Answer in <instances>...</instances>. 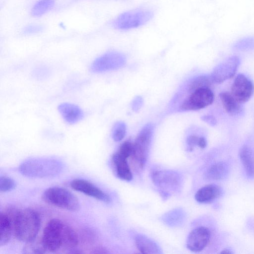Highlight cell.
Returning a JSON list of instances; mask_svg holds the SVG:
<instances>
[{"label":"cell","instance_id":"obj_6","mask_svg":"<svg viewBox=\"0 0 254 254\" xmlns=\"http://www.w3.org/2000/svg\"><path fill=\"white\" fill-rule=\"evenodd\" d=\"M214 99L213 92L210 87L198 88L191 92L179 109L182 111L199 110L211 105Z\"/></svg>","mask_w":254,"mask_h":254},{"label":"cell","instance_id":"obj_23","mask_svg":"<svg viewBox=\"0 0 254 254\" xmlns=\"http://www.w3.org/2000/svg\"><path fill=\"white\" fill-rule=\"evenodd\" d=\"M47 251L42 239L38 240L36 238L26 242L23 250V253L29 254H43Z\"/></svg>","mask_w":254,"mask_h":254},{"label":"cell","instance_id":"obj_1","mask_svg":"<svg viewBox=\"0 0 254 254\" xmlns=\"http://www.w3.org/2000/svg\"><path fill=\"white\" fill-rule=\"evenodd\" d=\"M40 226V217L33 209L21 210L14 216V233L17 239L22 242L26 243L36 238Z\"/></svg>","mask_w":254,"mask_h":254},{"label":"cell","instance_id":"obj_13","mask_svg":"<svg viewBox=\"0 0 254 254\" xmlns=\"http://www.w3.org/2000/svg\"><path fill=\"white\" fill-rule=\"evenodd\" d=\"M154 184L169 189H177L181 184V177L177 172L170 170H157L151 174Z\"/></svg>","mask_w":254,"mask_h":254},{"label":"cell","instance_id":"obj_20","mask_svg":"<svg viewBox=\"0 0 254 254\" xmlns=\"http://www.w3.org/2000/svg\"><path fill=\"white\" fill-rule=\"evenodd\" d=\"M12 232L11 219L6 213L0 215V246L5 245L9 241Z\"/></svg>","mask_w":254,"mask_h":254},{"label":"cell","instance_id":"obj_27","mask_svg":"<svg viewBox=\"0 0 254 254\" xmlns=\"http://www.w3.org/2000/svg\"><path fill=\"white\" fill-rule=\"evenodd\" d=\"M15 187L14 181L6 176H1L0 178V191L4 192L13 190Z\"/></svg>","mask_w":254,"mask_h":254},{"label":"cell","instance_id":"obj_30","mask_svg":"<svg viewBox=\"0 0 254 254\" xmlns=\"http://www.w3.org/2000/svg\"><path fill=\"white\" fill-rule=\"evenodd\" d=\"M199 137L196 135H190L188 137L186 142L189 151H192L194 147L197 146Z\"/></svg>","mask_w":254,"mask_h":254},{"label":"cell","instance_id":"obj_4","mask_svg":"<svg viewBox=\"0 0 254 254\" xmlns=\"http://www.w3.org/2000/svg\"><path fill=\"white\" fill-rule=\"evenodd\" d=\"M153 15V12L149 9H132L120 14L114 20L112 25L119 30H128L144 25L152 18Z\"/></svg>","mask_w":254,"mask_h":254},{"label":"cell","instance_id":"obj_2","mask_svg":"<svg viewBox=\"0 0 254 254\" xmlns=\"http://www.w3.org/2000/svg\"><path fill=\"white\" fill-rule=\"evenodd\" d=\"M63 168L62 163L57 159L35 158L23 162L19 166V172L27 177L43 178L57 175Z\"/></svg>","mask_w":254,"mask_h":254},{"label":"cell","instance_id":"obj_7","mask_svg":"<svg viewBox=\"0 0 254 254\" xmlns=\"http://www.w3.org/2000/svg\"><path fill=\"white\" fill-rule=\"evenodd\" d=\"M64 223L57 218L46 224L43 233L42 241L47 251L55 252L62 247V231Z\"/></svg>","mask_w":254,"mask_h":254},{"label":"cell","instance_id":"obj_25","mask_svg":"<svg viewBox=\"0 0 254 254\" xmlns=\"http://www.w3.org/2000/svg\"><path fill=\"white\" fill-rule=\"evenodd\" d=\"M212 83L213 82L210 76H198L191 82L189 87V90L191 92L200 88L210 87Z\"/></svg>","mask_w":254,"mask_h":254},{"label":"cell","instance_id":"obj_33","mask_svg":"<svg viewBox=\"0 0 254 254\" xmlns=\"http://www.w3.org/2000/svg\"><path fill=\"white\" fill-rule=\"evenodd\" d=\"M143 104V100L140 97H135L132 102L131 107L133 110L137 111L141 107Z\"/></svg>","mask_w":254,"mask_h":254},{"label":"cell","instance_id":"obj_10","mask_svg":"<svg viewBox=\"0 0 254 254\" xmlns=\"http://www.w3.org/2000/svg\"><path fill=\"white\" fill-rule=\"evenodd\" d=\"M231 93L242 104L248 101L254 93V84L245 74L240 73L235 77Z\"/></svg>","mask_w":254,"mask_h":254},{"label":"cell","instance_id":"obj_11","mask_svg":"<svg viewBox=\"0 0 254 254\" xmlns=\"http://www.w3.org/2000/svg\"><path fill=\"white\" fill-rule=\"evenodd\" d=\"M210 230L205 227H199L192 230L189 234L186 241L187 248L193 252L202 251L210 241Z\"/></svg>","mask_w":254,"mask_h":254},{"label":"cell","instance_id":"obj_19","mask_svg":"<svg viewBox=\"0 0 254 254\" xmlns=\"http://www.w3.org/2000/svg\"><path fill=\"white\" fill-rule=\"evenodd\" d=\"M239 157L247 176L254 177V156L247 145H243L239 151Z\"/></svg>","mask_w":254,"mask_h":254},{"label":"cell","instance_id":"obj_17","mask_svg":"<svg viewBox=\"0 0 254 254\" xmlns=\"http://www.w3.org/2000/svg\"><path fill=\"white\" fill-rule=\"evenodd\" d=\"M127 160L117 152L113 155L112 158L117 176L122 180L129 181L132 179V174Z\"/></svg>","mask_w":254,"mask_h":254},{"label":"cell","instance_id":"obj_18","mask_svg":"<svg viewBox=\"0 0 254 254\" xmlns=\"http://www.w3.org/2000/svg\"><path fill=\"white\" fill-rule=\"evenodd\" d=\"M135 245L142 254H160L161 251L158 245L146 236L138 234L135 237Z\"/></svg>","mask_w":254,"mask_h":254},{"label":"cell","instance_id":"obj_9","mask_svg":"<svg viewBox=\"0 0 254 254\" xmlns=\"http://www.w3.org/2000/svg\"><path fill=\"white\" fill-rule=\"evenodd\" d=\"M241 63L240 59L236 56H231L216 65L210 76L215 83H221L233 77L237 71Z\"/></svg>","mask_w":254,"mask_h":254},{"label":"cell","instance_id":"obj_32","mask_svg":"<svg viewBox=\"0 0 254 254\" xmlns=\"http://www.w3.org/2000/svg\"><path fill=\"white\" fill-rule=\"evenodd\" d=\"M201 120L210 126H214L217 123V120L214 116L210 115H206L201 117Z\"/></svg>","mask_w":254,"mask_h":254},{"label":"cell","instance_id":"obj_5","mask_svg":"<svg viewBox=\"0 0 254 254\" xmlns=\"http://www.w3.org/2000/svg\"><path fill=\"white\" fill-rule=\"evenodd\" d=\"M154 127L152 124L145 125L137 134L133 142L132 152L130 156L134 164L142 169L148 155Z\"/></svg>","mask_w":254,"mask_h":254},{"label":"cell","instance_id":"obj_34","mask_svg":"<svg viewBox=\"0 0 254 254\" xmlns=\"http://www.w3.org/2000/svg\"><path fill=\"white\" fill-rule=\"evenodd\" d=\"M207 145L206 139L203 136H199L198 140L197 146L201 148H204Z\"/></svg>","mask_w":254,"mask_h":254},{"label":"cell","instance_id":"obj_36","mask_svg":"<svg viewBox=\"0 0 254 254\" xmlns=\"http://www.w3.org/2000/svg\"><path fill=\"white\" fill-rule=\"evenodd\" d=\"M221 253H222V254H232V252L230 250H229V249H224L223 251H222Z\"/></svg>","mask_w":254,"mask_h":254},{"label":"cell","instance_id":"obj_31","mask_svg":"<svg viewBox=\"0 0 254 254\" xmlns=\"http://www.w3.org/2000/svg\"><path fill=\"white\" fill-rule=\"evenodd\" d=\"M43 27L40 25H32L26 27L24 30V33L27 34H31L41 31Z\"/></svg>","mask_w":254,"mask_h":254},{"label":"cell","instance_id":"obj_24","mask_svg":"<svg viewBox=\"0 0 254 254\" xmlns=\"http://www.w3.org/2000/svg\"><path fill=\"white\" fill-rule=\"evenodd\" d=\"M54 4V0H40L33 7L32 15L34 16H41L52 8Z\"/></svg>","mask_w":254,"mask_h":254},{"label":"cell","instance_id":"obj_14","mask_svg":"<svg viewBox=\"0 0 254 254\" xmlns=\"http://www.w3.org/2000/svg\"><path fill=\"white\" fill-rule=\"evenodd\" d=\"M58 109L62 118L68 124H74L83 118L84 112L76 105L63 103L59 105Z\"/></svg>","mask_w":254,"mask_h":254},{"label":"cell","instance_id":"obj_35","mask_svg":"<svg viewBox=\"0 0 254 254\" xmlns=\"http://www.w3.org/2000/svg\"><path fill=\"white\" fill-rule=\"evenodd\" d=\"M94 252H93V253H98V254H100V253H106L107 252L104 251L105 250H104L102 248H97L96 249H95V250H94Z\"/></svg>","mask_w":254,"mask_h":254},{"label":"cell","instance_id":"obj_26","mask_svg":"<svg viewBox=\"0 0 254 254\" xmlns=\"http://www.w3.org/2000/svg\"><path fill=\"white\" fill-rule=\"evenodd\" d=\"M127 132V127L123 122H118L112 128V136L115 141H121L125 136Z\"/></svg>","mask_w":254,"mask_h":254},{"label":"cell","instance_id":"obj_29","mask_svg":"<svg viewBox=\"0 0 254 254\" xmlns=\"http://www.w3.org/2000/svg\"><path fill=\"white\" fill-rule=\"evenodd\" d=\"M133 143L130 140H127L120 146L117 152L122 156L127 159L130 157L132 152Z\"/></svg>","mask_w":254,"mask_h":254},{"label":"cell","instance_id":"obj_15","mask_svg":"<svg viewBox=\"0 0 254 254\" xmlns=\"http://www.w3.org/2000/svg\"><path fill=\"white\" fill-rule=\"evenodd\" d=\"M219 97L224 109L228 114L234 116L242 114L243 111L242 104L234 97L231 92H221Z\"/></svg>","mask_w":254,"mask_h":254},{"label":"cell","instance_id":"obj_16","mask_svg":"<svg viewBox=\"0 0 254 254\" xmlns=\"http://www.w3.org/2000/svg\"><path fill=\"white\" fill-rule=\"evenodd\" d=\"M222 193L221 188L214 184L205 186L196 192L195 200L202 203H209L219 197Z\"/></svg>","mask_w":254,"mask_h":254},{"label":"cell","instance_id":"obj_28","mask_svg":"<svg viewBox=\"0 0 254 254\" xmlns=\"http://www.w3.org/2000/svg\"><path fill=\"white\" fill-rule=\"evenodd\" d=\"M235 47L240 50H247L254 48V36L243 38L238 41Z\"/></svg>","mask_w":254,"mask_h":254},{"label":"cell","instance_id":"obj_3","mask_svg":"<svg viewBox=\"0 0 254 254\" xmlns=\"http://www.w3.org/2000/svg\"><path fill=\"white\" fill-rule=\"evenodd\" d=\"M42 198L49 204L70 211H77L80 208L77 197L69 190L61 187L46 189Z\"/></svg>","mask_w":254,"mask_h":254},{"label":"cell","instance_id":"obj_22","mask_svg":"<svg viewBox=\"0 0 254 254\" xmlns=\"http://www.w3.org/2000/svg\"><path fill=\"white\" fill-rule=\"evenodd\" d=\"M78 243V237L76 232L64 223L62 231V247L71 250L75 247Z\"/></svg>","mask_w":254,"mask_h":254},{"label":"cell","instance_id":"obj_21","mask_svg":"<svg viewBox=\"0 0 254 254\" xmlns=\"http://www.w3.org/2000/svg\"><path fill=\"white\" fill-rule=\"evenodd\" d=\"M229 172V166L224 162L211 165L206 171L205 178L209 180H220L225 178Z\"/></svg>","mask_w":254,"mask_h":254},{"label":"cell","instance_id":"obj_8","mask_svg":"<svg viewBox=\"0 0 254 254\" xmlns=\"http://www.w3.org/2000/svg\"><path fill=\"white\" fill-rule=\"evenodd\" d=\"M126 63V57L116 51L108 52L97 58L91 64V71L100 73L115 70L122 67Z\"/></svg>","mask_w":254,"mask_h":254},{"label":"cell","instance_id":"obj_12","mask_svg":"<svg viewBox=\"0 0 254 254\" xmlns=\"http://www.w3.org/2000/svg\"><path fill=\"white\" fill-rule=\"evenodd\" d=\"M70 185L73 190L101 201L108 203L111 201L107 193L87 180L74 179L70 182Z\"/></svg>","mask_w":254,"mask_h":254}]
</instances>
